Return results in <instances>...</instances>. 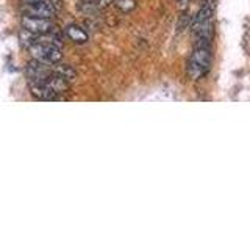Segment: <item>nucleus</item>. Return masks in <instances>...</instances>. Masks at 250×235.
<instances>
[{"label": "nucleus", "mask_w": 250, "mask_h": 235, "mask_svg": "<svg viewBox=\"0 0 250 235\" xmlns=\"http://www.w3.org/2000/svg\"><path fill=\"white\" fill-rule=\"evenodd\" d=\"M114 3V0H96V3H94V6L97 8H106L108 5Z\"/></svg>", "instance_id": "12"}, {"label": "nucleus", "mask_w": 250, "mask_h": 235, "mask_svg": "<svg viewBox=\"0 0 250 235\" xmlns=\"http://www.w3.org/2000/svg\"><path fill=\"white\" fill-rule=\"evenodd\" d=\"M30 93L39 100H55L58 99V94L45 83H30Z\"/></svg>", "instance_id": "6"}, {"label": "nucleus", "mask_w": 250, "mask_h": 235, "mask_svg": "<svg viewBox=\"0 0 250 235\" xmlns=\"http://www.w3.org/2000/svg\"><path fill=\"white\" fill-rule=\"evenodd\" d=\"M189 21H191V18H189V14H183L182 16V19H180V30H185L186 27H188V24H189Z\"/></svg>", "instance_id": "11"}, {"label": "nucleus", "mask_w": 250, "mask_h": 235, "mask_svg": "<svg viewBox=\"0 0 250 235\" xmlns=\"http://www.w3.org/2000/svg\"><path fill=\"white\" fill-rule=\"evenodd\" d=\"M45 85L49 86V88H52L55 93L58 94V96H60L61 93H67V91L70 90V82L66 80L64 77L58 75V74H52V75L45 80Z\"/></svg>", "instance_id": "7"}, {"label": "nucleus", "mask_w": 250, "mask_h": 235, "mask_svg": "<svg viewBox=\"0 0 250 235\" xmlns=\"http://www.w3.org/2000/svg\"><path fill=\"white\" fill-rule=\"evenodd\" d=\"M27 3H35V2H41V0H25Z\"/></svg>", "instance_id": "13"}, {"label": "nucleus", "mask_w": 250, "mask_h": 235, "mask_svg": "<svg viewBox=\"0 0 250 235\" xmlns=\"http://www.w3.org/2000/svg\"><path fill=\"white\" fill-rule=\"evenodd\" d=\"M21 25L23 30H27L33 35H45L53 30V24L50 22V19L31 18V16H25V14L21 18Z\"/></svg>", "instance_id": "5"}, {"label": "nucleus", "mask_w": 250, "mask_h": 235, "mask_svg": "<svg viewBox=\"0 0 250 235\" xmlns=\"http://www.w3.org/2000/svg\"><path fill=\"white\" fill-rule=\"evenodd\" d=\"M52 72L58 74L61 77H64L66 80H69V82H72V80H75V78H77V70L70 65H62L61 61L52 63Z\"/></svg>", "instance_id": "9"}, {"label": "nucleus", "mask_w": 250, "mask_h": 235, "mask_svg": "<svg viewBox=\"0 0 250 235\" xmlns=\"http://www.w3.org/2000/svg\"><path fill=\"white\" fill-rule=\"evenodd\" d=\"M57 10L49 2V0H41L35 3H25L22 6V14L31 16V18H41V19H52Z\"/></svg>", "instance_id": "4"}, {"label": "nucleus", "mask_w": 250, "mask_h": 235, "mask_svg": "<svg viewBox=\"0 0 250 235\" xmlns=\"http://www.w3.org/2000/svg\"><path fill=\"white\" fill-rule=\"evenodd\" d=\"M114 5L122 13H130L136 8V0H114Z\"/></svg>", "instance_id": "10"}, {"label": "nucleus", "mask_w": 250, "mask_h": 235, "mask_svg": "<svg viewBox=\"0 0 250 235\" xmlns=\"http://www.w3.org/2000/svg\"><path fill=\"white\" fill-rule=\"evenodd\" d=\"M64 35L75 44H86V43H88V39H89L88 33H86L82 27L74 25V24H72V25H67L64 28Z\"/></svg>", "instance_id": "8"}, {"label": "nucleus", "mask_w": 250, "mask_h": 235, "mask_svg": "<svg viewBox=\"0 0 250 235\" xmlns=\"http://www.w3.org/2000/svg\"><path fill=\"white\" fill-rule=\"evenodd\" d=\"M28 52L35 60L44 61V63H58L62 60V53L60 47H55L52 44L35 41L33 44L28 46Z\"/></svg>", "instance_id": "2"}, {"label": "nucleus", "mask_w": 250, "mask_h": 235, "mask_svg": "<svg viewBox=\"0 0 250 235\" xmlns=\"http://www.w3.org/2000/svg\"><path fill=\"white\" fill-rule=\"evenodd\" d=\"M211 68V52L209 47H194V52L188 60L186 72L191 80H200Z\"/></svg>", "instance_id": "1"}, {"label": "nucleus", "mask_w": 250, "mask_h": 235, "mask_svg": "<svg viewBox=\"0 0 250 235\" xmlns=\"http://www.w3.org/2000/svg\"><path fill=\"white\" fill-rule=\"evenodd\" d=\"M52 74V63L33 60L27 65V77L30 78V83H45Z\"/></svg>", "instance_id": "3"}]
</instances>
